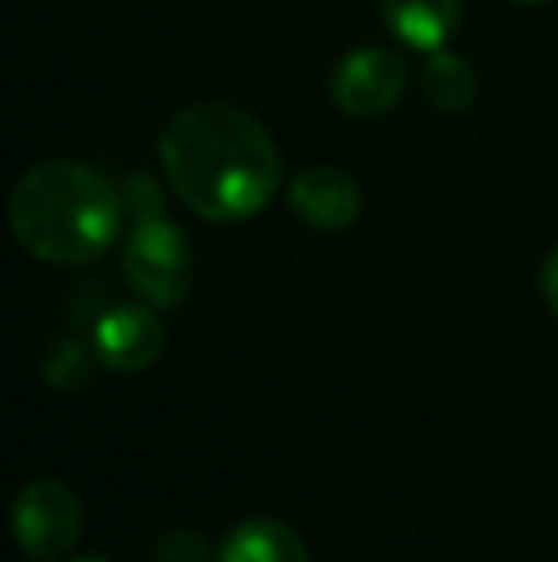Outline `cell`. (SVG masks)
<instances>
[{
	"mask_svg": "<svg viewBox=\"0 0 558 562\" xmlns=\"http://www.w3.org/2000/svg\"><path fill=\"white\" fill-rule=\"evenodd\" d=\"M157 149L172 192L207 223L261 215L283 177L280 146L261 119L223 100H200L176 112Z\"/></svg>",
	"mask_w": 558,
	"mask_h": 562,
	"instance_id": "obj_1",
	"label": "cell"
},
{
	"mask_svg": "<svg viewBox=\"0 0 558 562\" xmlns=\"http://www.w3.org/2000/svg\"><path fill=\"white\" fill-rule=\"evenodd\" d=\"M8 215L20 245L46 265H89L123 229V188L100 169L54 157L27 169L12 188Z\"/></svg>",
	"mask_w": 558,
	"mask_h": 562,
	"instance_id": "obj_2",
	"label": "cell"
},
{
	"mask_svg": "<svg viewBox=\"0 0 558 562\" xmlns=\"http://www.w3.org/2000/svg\"><path fill=\"white\" fill-rule=\"evenodd\" d=\"M127 283L157 311H172L192 291V245L187 234L164 215L141 218L123 245Z\"/></svg>",
	"mask_w": 558,
	"mask_h": 562,
	"instance_id": "obj_3",
	"label": "cell"
},
{
	"mask_svg": "<svg viewBox=\"0 0 558 562\" xmlns=\"http://www.w3.org/2000/svg\"><path fill=\"white\" fill-rule=\"evenodd\" d=\"M12 528L20 548L35 562H54L77 548L84 528L81 502L69 486L54 479L31 482L12 505Z\"/></svg>",
	"mask_w": 558,
	"mask_h": 562,
	"instance_id": "obj_4",
	"label": "cell"
},
{
	"mask_svg": "<svg viewBox=\"0 0 558 562\" xmlns=\"http://www.w3.org/2000/svg\"><path fill=\"white\" fill-rule=\"evenodd\" d=\"M333 104L344 115L372 119L383 115L402 100L406 92V61L395 50H383V46H364V50H352L349 58H341V66L333 69Z\"/></svg>",
	"mask_w": 558,
	"mask_h": 562,
	"instance_id": "obj_5",
	"label": "cell"
},
{
	"mask_svg": "<svg viewBox=\"0 0 558 562\" xmlns=\"http://www.w3.org/2000/svg\"><path fill=\"white\" fill-rule=\"evenodd\" d=\"M153 311L157 306L149 303H123L104 311L92 326V356L123 375H135L157 363L164 352V326Z\"/></svg>",
	"mask_w": 558,
	"mask_h": 562,
	"instance_id": "obj_6",
	"label": "cell"
},
{
	"mask_svg": "<svg viewBox=\"0 0 558 562\" xmlns=\"http://www.w3.org/2000/svg\"><path fill=\"white\" fill-rule=\"evenodd\" d=\"M287 200H291V211H295L306 226L326 229V234L349 229L360 218L356 180L344 169H333V165H318V169L298 172L287 188Z\"/></svg>",
	"mask_w": 558,
	"mask_h": 562,
	"instance_id": "obj_7",
	"label": "cell"
},
{
	"mask_svg": "<svg viewBox=\"0 0 558 562\" xmlns=\"http://www.w3.org/2000/svg\"><path fill=\"white\" fill-rule=\"evenodd\" d=\"M383 20L410 50L436 54L459 27V0H383Z\"/></svg>",
	"mask_w": 558,
	"mask_h": 562,
	"instance_id": "obj_8",
	"label": "cell"
},
{
	"mask_svg": "<svg viewBox=\"0 0 558 562\" xmlns=\"http://www.w3.org/2000/svg\"><path fill=\"white\" fill-rule=\"evenodd\" d=\"M218 562H310V551L283 520L253 517L226 532L218 543Z\"/></svg>",
	"mask_w": 558,
	"mask_h": 562,
	"instance_id": "obj_9",
	"label": "cell"
},
{
	"mask_svg": "<svg viewBox=\"0 0 558 562\" xmlns=\"http://www.w3.org/2000/svg\"><path fill=\"white\" fill-rule=\"evenodd\" d=\"M424 97L440 112H463L475 100V74H470L467 58L459 54L436 50L424 66Z\"/></svg>",
	"mask_w": 558,
	"mask_h": 562,
	"instance_id": "obj_10",
	"label": "cell"
},
{
	"mask_svg": "<svg viewBox=\"0 0 558 562\" xmlns=\"http://www.w3.org/2000/svg\"><path fill=\"white\" fill-rule=\"evenodd\" d=\"M89 371H92V356L77 340H61L50 352V360H46V379H50L54 391H77V386H84Z\"/></svg>",
	"mask_w": 558,
	"mask_h": 562,
	"instance_id": "obj_11",
	"label": "cell"
},
{
	"mask_svg": "<svg viewBox=\"0 0 558 562\" xmlns=\"http://www.w3.org/2000/svg\"><path fill=\"white\" fill-rule=\"evenodd\" d=\"M153 555L157 562H210L215 551H210V543L200 532H169L157 540Z\"/></svg>",
	"mask_w": 558,
	"mask_h": 562,
	"instance_id": "obj_12",
	"label": "cell"
},
{
	"mask_svg": "<svg viewBox=\"0 0 558 562\" xmlns=\"http://www.w3.org/2000/svg\"><path fill=\"white\" fill-rule=\"evenodd\" d=\"M123 203H127V215L135 218V223L161 215V192H157L153 177H146V172H135V177L123 184Z\"/></svg>",
	"mask_w": 558,
	"mask_h": 562,
	"instance_id": "obj_13",
	"label": "cell"
},
{
	"mask_svg": "<svg viewBox=\"0 0 558 562\" xmlns=\"http://www.w3.org/2000/svg\"><path fill=\"white\" fill-rule=\"evenodd\" d=\"M544 299H547V306H551V314L558 318V249H551V257L544 260Z\"/></svg>",
	"mask_w": 558,
	"mask_h": 562,
	"instance_id": "obj_14",
	"label": "cell"
},
{
	"mask_svg": "<svg viewBox=\"0 0 558 562\" xmlns=\"http://www.w3.org/2000/svg\"><path fill=\"white\" fill-rule=\"evenodd\" d=\"M73 562H112L107 555H81V559H73Z\"/></svg>",
	"mask_w": 558,
	"mask_h": 562,
	"instance_id": "obj_15",
	"label": "cell"
},
{
	"mask_svg": "<svg viewBox=\"0 0 558 562\" xmlns=\"http://www.w3.org/2000/svg\"><path fill=\"white\" fill-rule=\"evenodd\" d=\"M516 4H547V0H516Z\"/></svg>",
	"mask_w": 558,
	"mask_h": 562,
	"instance_id": "obj_16",
	"label": "cell"
}]
</instances>
